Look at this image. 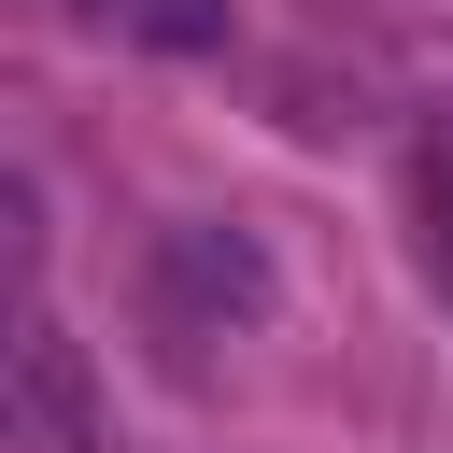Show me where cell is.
I'll return each mask as SVG.
<instances>
[{"label": "cell", "instance_id": "6da1fadb", "mask_svg": "<svg viewBox=\"0 0 453 453\" xmlns=\"http://www.w3.org/2000/svg\"><path fill=\"white\" fill-rule=\"evenodd\" d=\"M255 311H269V255H255L241 226L198 212V226L156 241V340H170V354H212V340L255 326Z\"/></svg>", "mask_w": 453, "mask_h": 453}, {"label": "cell", "instance_id": "7a4b0ae2", "mask_svg": "<svg viewBox=\"0 0 453 453\" xmlns=\"http://www.w3.org/2000/svg\"><path fill=\"white\" fill-rule=\"evenodd\" d=\"M0 453H85V354L14 311V382H0Z\"/></svg>", "mask_w": 453, "mask_h": 453}, {"label": "cell", "instance_id": "3957f363", "mask_svg": "<svg viewBox=\"0 0 453 453\" xmlns=\"http://www.w3.org/2000/svg\"><path fill=\"white\" fill-rule=\"evenodd\" d=\"M85 28H113V42H170V57H198V42H226V0H71Z\"/></svg>", "mask_w": 453, "mask_h": 453}, {"label": "cell", "instance_id": "277c9868", "mask_svg": "<svg viewBox=\"0 0 453 453\" xmlns=\"http://www.w3.org/2000/svg\"><path fill=\"white\" fill-rule=\"evenodd\" d=\"M411 184H425V255H439V283H453V99L425 113V156H411Z\"/></svg>", "mask_w": 453, "mask_h": 453}]
</instances>
